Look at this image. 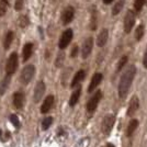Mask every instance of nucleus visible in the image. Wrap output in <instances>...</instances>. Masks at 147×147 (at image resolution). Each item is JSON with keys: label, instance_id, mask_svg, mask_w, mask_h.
Listing matches in <instances>:
<instances>
[{"label": "nucleus", "instance_id": "obj_1", "mask_svg": "<svg viewBox=\"0 0 147 147\" xmlns=\"http://www.w3.org/2000/svg\"><path fill=\"white\" fill-rule=\"evenodd\" d=\"M135 75H136V67L134 65H131L121 76L120 84H119V97L120 98L123 99L126 97L129 88H131V85L134 80Z\"/></svg>", "mask_w": 147, "mask_h": 147}, {"label": "nucleus", "instance_id": "obj_2", "mask_svg": "<svg viewBox=\"0 0 147 147\" xmlns=\"http://www.w3.org/2000/svg\"><path fill=\"white\" fill-rule=\"evenodd\" d=\"M35 74V67L33 65H26L22 71H21V76H20V81L22 85H28L31 80L33 79Z\"/></svg>", "mask_w": 147, "mask_h": 147}, {"label": "nucleus", "instance_id": "obj_3", "mask_svg": "<svg viewBox=\"0 0 147 147\" xmlns=\"http://www.w3.org/2000/svg\"><path fill=\"white\" fill-rule=\"evenodd\" d=\"M19 64V57L17 53H12L11 55L9 56L8 61L6 64V74L9 76H12L13 74L16 73L17 68H18Z\"/></svg>", "mask_w": 147, "mask_h": 147}, {"label": "nucleus", "instance_id": "obj_4", "mask_svg": "<svg viewBox=\"0 0 147 147\" xmlns=\"http://www.w3.org/2000/svg\"><path fill=\"white\" fill-rule=\"evenodd\" d=\"M115 122V117L113 114H107L104 117L103 121H102V125H101V131L104 135H109L112 131V127Z\"/></svg>", "mask_w": 147, "mask_h": 147}, {"label": "nucleus", "instance_id": "obj_5", "mask_svg": "<svg viewBox=\"0 0 147 147\" xmlns=\"http://www.w3.org/2000/svg\"><path fill=\"white\" fill-rule=\"evenodd\" d=\"M73 35H74V32L71 29H67V30H65L63 32V34H61V38H59V43H58V46H59V49H66L69 43L71 42V40H73Z\"/></svg>", "mask_w": 147, "mask_h": 147}, {"label": "nucleus", "instance_id": "obj_6", "mask_svg": "<svg viewBox=\"0 0 147 147\" xmlns=\"http://www.w3.org/2000/svg\"><path fill=\"white\" fill-rule=\"evenodd\" d=\"M101 98H102V92L100 91V90H98V91H96L93 93V96L89 99V101L87 103V110H88V112H93L97 109Z\"/></svg>", "mask_w": 147, "mask_h": 147}, {"label": "nucleus", "instance_id": "obj_7", "mask_svg": "<svg viewBox=\"0 0 147 147\" xmlns=\"http://www.w3.org/2000/svg\"><path fill=\"white\" fill-rule=\"evenodd\" d=\"M135 24V12L133 10H129L124 17V31L129 33Z\"/></svg>", "mask_w": 147, "mask_h": 147}, {"label": "nucleus", "instance_id": "obj_8", "mask_svg": "<svg viewBox=\"0 0 147 147\" xmlns=\"http://www.w3.org/2000/svg\"><path fill=\"white\" fill-rule=\"evenodd\" d=\"M74 17H75V9H74L71 6H68L66 7L63 12H61V23L64 25H67L69 24L71 21H73Z\"/></svg>", "mask_w": 147, "mask_h": 147}, {"label": "nucleus", "instance_id": "obj_9", "mask_svg": "<svg viewBox=\"0 0 147 147\" xmlns=\"http://www.w3.org/2000/svg\"><path fill=\"white\" fill-rule=\"evenodd\" d=\"M92 47H93V38L92 37H87L84 44H82V47H81V57L87 58L91 54Z\"/></svg>", "mask_w": 147, "mask_h": 147}, {"label": "nucleus", "instance_id": "obj_10", "mask_svg": "<svg viewBox=\"0 0 147 147\" xmlns=\"http://www.w3.org/2000/svg\"><path fill=\"white\" fill-rule=\"evenodd\" d=\"M44 93H45V84H44V81H38L34 88V94H33V99H34L35 103L41 101Z\"/></svg>", "mask_w": 147, "mask_h": 147}, {"label": "nucleus", "instance_id": "obj_11", "mask_svg": "<svg viewBox=\"0 0 147 147\" xmlns=\"http://www.w3.org/2000/svg\"><path fill=\"white\" fill-rule=\"evenodd\" d=\"M103 79V75L101 73H96L91 78V81L89 84V87H88V92H92L97 87L100 85V82Z\"/></svg>", "mask_w": 147, "mask_h": 147}, {"label": "nucleus", "instance_id": "obj_12", "mask_svg": "<svg viewBox=\"0 0 147 147\" xmlns=\"http://www.w3.org/2000/svg\"><path fill=\"white\" fill-rule=\"evenodd\" d=\"M24 94H23V92H20V91H17L13 93V98H12V101H13V105L17 108V109H22L23 108V105H24Z\"/></svg>", "mask_w": 147, "mask_h": 147}, {"label": "nucleus", "instance_id": "obj_13", "mask_svg": "<svg viewBox=\"0 0 147 147\" xmlns=\"http://www.w3.org/2000/svg\"><path fill=\"white\" fill-rule=\"evenodd\" d=\"M138 107H140V101H138V98L136 97V96H133L132 99H131V101H129V108H127V115L129 117H133L135 114V112L137 111L138 109Z\"/></svg>", "mask_w": 147, "mask_h": 147}, {"label": "nucleus", "instance_id": "obj_14", "mask_svg": "<svg viewBox=\"0 0 147 147\" xmlns=\"http://www.w3.org/2000/svg\"><path fill=\"white\" fill-rule=\"evenodd\" d=\"M53 104H54V96L49 94V96H47V97L45 98L43 104H42V107H41V113H43V114L47 113V112L52 109Z\"/></svg>", "mask_w": 147, "mask_h": 147}, {"label": "nucleus", "instance_id": "obj_15", "mask_svg": "<svg viewBox=\"0 0 147 147\" xmlns=\"http://www.w3.org/2000/svg\"><path fill=\"white\" fill-rule=\"evenodd\" d=\"M108 38H109V32H108V29H103L99 33L98 38H97V44L100 47H103L104 45L108 42Z\"/></svg>", "mask_w": 147, "mask_h": 147}, {"label": "nucleus", "instance_id": "obj_16", "mask_svg": "<svg viewBox=\"0 0 147 147\" xmlns=\"http://www.w3.org/2000/svg\"><path fill=\"white\" fill-rule=\"evenodd\" d=\"M85 77H86V71H85V70H82V69L78 70L77 73L75 74V76H74L73 80H71V85H70V87H71V88H75V87L79 84L80 81H82V80L85 79Z\"/></svg>", "mask_w": 147, "mask_h": 147}, {"label": "nucleus", "instance_id": "obj_17", "mask_svg": "<svg viewBox=\"0 0 147 147\" xmlns=\"http://www.w3.org/2000/svg\"><path fill=\"white\" fill-rule=\"evenodd\" d=\"M33 43H26L23 46V51H22V56H23V61H26L31 56H32V53H33Z\"/></svg>", "mask_w": 147, "mask_h": 147}, {"label": "nucleus", "instance_id": "obj_18", "mask_svg": "<svg viewBox=\"0 0 147 147\" xmlns=\"http://www.w3.org/2000/svg\"><path fill=\"white\" fill-rule=\"evenodd\" d=\"M10 80H11V76H9V75H6V77L2 79L1 84H0V94L1 96L5 94V92L7 91L8 87L10 85Z\"/></svg>", "mask_w": 147, "mask_h": 147}, {"label": "nucleus", "instance_id": "obj_19", "mask_svg": "<svg viewBox=\"0 0 147 147\" xmlns=\"http://www.w3.org/2000/svg\"><path fill=\"white\" fill-rule=\"evenodd\" d=\"M80 93H81V88H80V87L73 92V94L70 96V99H69V105H70V107L76 105V103L78 102V100H79V98H80Z\"/></svg>", "mask_w": 147, "mask_h": 147}, {"label": "nucleus", "instance_id": "obj_20", "mask_svg": "<svg viewBox=\"0 0 147 147\" xmlns=\"http://www.w3.org/2000/svg\"><path fill=\"white\" fill-rule=\"evenodd\" d=\"M138 127V121L136 120V119H133V120H131L129 123V126H127V131H126V134L127 136H131V135H133L136 129Z\"/></svg>", "mask_w": 147, "mask_h": 147}, {"label": "nucleus", "instance_id": "obj_21", "mask_svg": "<svg viewBox=\"0 0 147 147\" xmlns=\"http://www.w3.org/2000/svg\"><path fill=\"white\" fill-rule=\"evenodd\" d=\"M13 36H14V34H13V32H11V31H9L6 34V37L3 40V47H5V49H10V45L13 42Z\"/></svg>", "mask_w": 147, "mask_h": 147}, {"label": "nucleus", "instance_id": "obj_22", "mask_svg": "<svg viewBox=\"0 0 147 147\" xmlns=\"http://www.w3.org/2000/svg\"><path fill=\"white\" fill-rule=\"evenodd\" d=\"M97 9L96 7L91 8V18H90V29L91 30H96L97 28Z\"/></svg>", "mask_w": 147, "mask_h": 147}, {"label": "nucleus", "instance_id": "obj_23", "mask_svg": "<svg viewBox=\"0 0 147 147\" xmlns=\"http://www.w3.org/2000/svg\"><path fill=\"white\" fill-rule=\"evenodd\" d=\"M124 3H125V0H117L115 2V5L113 6V9H112V13L114 16H117V13H120L122 11L123 7H124Z\"/></svg>", "mask_w": 147, "mask_h": 147}, {"label": "nucleus", "instance_id": "obj_24", "mask_svg": "<svg viewBox=\"0 0 147 147\" xmlns=\"http://www.w3.org/2000/svg\"><path fill=\"white\" fill-rule=\"evenodd\" d=\"M144 32H145V30H144V25L140 24L138 26H137L136 31H135V38H136V41H141L142 37L144 36Z\"/></svg>", "mask_w": 147, "mask_h": 147}, {"label": "nucleus", "instance_id": "obj_25", "mask_svg": "<svg viewBox=\"0 0 147 147\" xmlns=\"http://www.w3.org/2000/svg\"><path fill=\"white\" fill-rule=\"evenodd\" d=\"M147 3L146 0H135L134 1V9L136 12H141L142 9Z\"/></svg>", "mask_w": 147, "mask_h": 147}, {"label": "nucleus", "instance_id": "obj_26", "mask_svg": "<svg viewBox=\"0 0 147 147\" xmlns=\"http://www.w3.org/2000/svg\"><path fill=\"white\" fill-rule=\"evenodd\" d=\"M8 0H0V17H3L8 10Z\"/></svg>", "mask_w": 147, "mask_h": 147}, {"label": "nucleus", "instance_id": "obj_27", "mask_svg": "<svg viewBox=\"0 0 147 147\" xmlns=\"http://www.w3.org/2000/svg\"><path fill=\"white\" fill-rule=\"evenodd\" d=\"M64 61H65V54L63 53V52H61L58 55H57V57H56L55 59V66L57 68L58 67H61L63 66V64H64Z\"/></svg>", "mask_w": 147, "mask_h": 147}, {"label": "nucleus", "instance_id": "obj_28", "mask_svg": "<svg viewBox=\"0 0 147 147\" xmlns=\"http://www.w3.org/2000/svg\"><path fill=\"white\" fill-rule=\"evenodd\" d=\"M52 123H53V117H45L43 121H42V129L46 131V129H49V126L52 125Z\"/></svg>", "mask_w": 147, "mask_h": 147}, {"label": "nucleus", "instance_id": "obj_29", "mask_svg": "<svg viewBox=\"0 0 147 147\" xmlns=\"http://www.w3.org/2000/svg\"><path fill=\"white\" fill-rule=\"evenodd\" d=\"M126 63H127V56H122L121 58H120V61L117 63V71H120L121 69H122L125 65H126Z\"/></svg>", "mask_w": 147, "mask_h": 147}, {"label": "nucleus", "instance_id": "obj_30", "mask_svg": "<svg viewBox=\"0 0 147 147\" xmlns=\"http://www.w3.org/2000/svg\"><path fill=\"white\" fill-rule=\"evenodd\" d=\"M28 24H29V19H28V17L26 16H21L19 18V25L21 28H25Z\"/></svg>", "mask_w": 147, "mask_h": 147}, {"label": "nucleus", "instance_id": "obj_31", "mask_svg": "<svg viewBox=\"0 0 147 147\" xmlns=\"http://www.w3.org/2000/svg\"><path fill=\"white\" fill-rule=\"evenodd\" d=\"M10 122L12 123L16 127H19L20 126V121H19V117L16 115V114H11L10 115Z\"/></svg>", "mask_w": 147, "mask_h": 147}, {"label": "nucleus", "instance_id": "obj_32", "mask_svg": "<svg viewBox=\"0 0 147 147\" xmlns=\"http://www.w3.org/2000/svg\"><path fill=\"white\" fill-rule=\"evenodd\" d=\"M14 8H16V10H21L23 8V0H16Z\"/></svg>", "mask_w": 147, "mask_h": 147}, {"label": "nucleus", "instance_id": "obj_33", "mask_svg": "<svg viewBox=\"0 0 147 147\" xmlns=\"http://www.w3.org/2000/svg\"><path fill=\"white\" fill-rule=\"evenodd\" d=\"M77 54H78V46H77V45H74L73 49H71V53H70V56H71L73 58H75V57L77 56Z\"/></svg>", "mask_w": 147, "mask_h": 147}, {"label": "nucleus", "instance_id": "obj_34", "mask_svg": "<svg viewBox=\"0 0 147 147\" xmlns=\"http://www.w3.org/2000/svg\"><path fill=\"white\" fill-rule=\"evenodd\" d=\"M143 65H144V67L147 69V47H146V51H145V54H144V59H143Z\"/></svg>", "mask_w": 147, "mask_h": 147}, {"label": "nucleus", "instance_id": "obj_35", "mask_svg": "<svg viewBox=\"0 0 147 147\" xmlns=\"http://www.w3.org/2000/svg\"><path fill=\"white\" fill-rule=\"evenodd\" d=\"M112 1H113V0H103V2L105 3V5H110Z\"/></svg>", "mask_w": 147, "mask_h": 147}, {"label": "nucleus", "instance_id": "obj_36", "mask_svg": "<svg viewBox=\"0 0 147 147\" xmlns=\"http://www.w3.org/2000/svg\"><path fill=\"white\" fill-rule=\"evenodd\" d=\"M9 137H10V133H9V132H7L6 133V140H9Z\"/></svg>", "mask_w": 147, "mask_h": 147}, {"label": "nucleus", "instance_id": "obj_37", "mask_svg": "<svg viewBox=\"0 0 147 147\" xmlns=\"http://www.w3.org/2000/svg\"><path fill=\"white\" fill-rule=\"evenodd\" d=\"M107 147H114V145H113V144H110V143H109V144L107 145Z\"/></svg>", "mask_w": 147, "mask_h": 147}, {"label": "nucleus", "instance_id": "obj_38", "mask_svg": "<svg viewBox=\"0 0 147 147\" xmlns=\"http://www.w3.org/2000/svg\"><path fill=\"white\" fill-rule=\"evenodd\" d=\"M1 135H2V131L0 129V140H2V138H1Z\"/></svg>", "mask_w": 147, "mask_h": 147}]
</instances>
